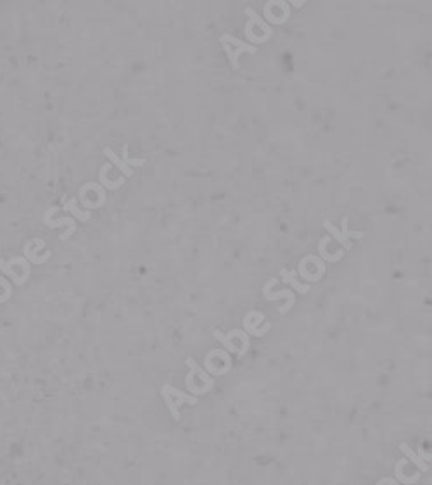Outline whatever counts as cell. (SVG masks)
Returning a JSON list of instances; mask_svg holds the SVG:
<instances>
[{"mask_svg": "<svg viewBox=\"0 0 432 485\" xmlns=\"http://www.w3.org/2000/svg\"><path fill=\"white\" fill-rule=\"evenodd\" d=\"M161 394H163V399H165L168 409H170L171 416L175 420H180V411H178V406L181 404H197V399L194 396H187V394L176 391V389H173L171 385H163L161 389Z\"/></svg>", "mask_w": 432, "mask_h": 485, "instance_id": "6da1fadb", "label": "cell"}, {"mask_svg": "<svg viewBox=\"0 0 432 485\" xmlns=\"http://www.w3.org/2000/svg\"><path fill=\"white\" fill-rule=\"evenodd\" d=\"M282 278H284L285 283L292 285V287L298 290V292H301V294H308V292H310V285H301V282H298V278H295V271L282 270Z\"/></svg>", "mask_w": 432, "mask_h": 485, "instance_id": "9c48e42d", "label": "cell"}, {"mask_svg": "<svg viewBox=\"0 0 432 485\" xmlns=\"http://www.w3.org/2000/svg\"><path fill=\"white\" fill-rule=\"evenodd\" d=\"M0 270H2L6 275H11V278L14 280V283H16V285H22V283H25V280H22L21 276L17 275L14 270H12V266L9 264V262H6V261L0 259Z\"/></svg>", "mask_w": 432, "mask_h": 485, "instance_id": "2e32d148", "label": "cell"}, {"mask_svg": "<svg viewBox=\"0 0 432 485\" xmlns=\"http://www.w3.org/2000/svg\"><path fill=\"white\" fill-rule=\"evenodd\" d=\"M213 335H215V338H216L218 342H221V344H223V347H225V349H226V351H229V352H232V354H239V349L234 346V342H232L230 338L226 337V335H223V333H221L220 330H215V332H213Z\"/></svg>", "mask_w": 432, "mask_h": 485, "instance_id": "5bb4252c", "label": "cell"}, {"mask_svg": "<svg viewBox=\"0 0 432 485\" xmlns=\"http://www.w3.org/2000/svg\"><path fill=\"white\" fill-rule=\"evenodd\" d=\"M399 451L404 452V454H406V457H410L412 463L415 465L417 468L420 470V471H429V470H430L429 463H425V461H422L420 457L417 456V452H413V451H412V447L408 446V444H399Z\"/></svg>", "mask_w": 432, "mask_h": 485, "instance_id": "52a82bcc", "label": "cell"}, {"mask_svg": "<svg viewBox=\"0 0 432 485\" xmlns=\"http://www.w3.org/2000/svg\"><path fill=\"white\" fill-rule=\"evenodd\" d=\"M324 228H325L327 232H329V233H330L332 237H334L335 240H337V242H339L340 246H343L344 249H346V251H349V249L353 247L351 240L344 238V237H343V233H340V230H337V228H335V226L330 223V220H324Z\"/></svg>", "mask_w": 432, "mask_h": 485, "instance_id": "ba28073f", "label": "cell"}, {"mask_svg": "<svg viewBox=\"0 0 432 485\" xmlns=\"http://www.w3.org/2000/svg\"><path fill=\"white\" fill-rule=\"evenodd\" d=\"M343 237L344 238H348L349 240V237H353V238H363L365 237V233L363 232H351V230L348 228V216H344L343 217Z\"/></svg>", "mask_w": 432, "mask_h": 485, "instance_id": "d6986e66", "label": "cell"}, {"mask_svg": "<svg viewBox=\"0 0 432 485\" xmlns=\"http://www.w3.org/2000/svg\"><path fill=\"white\" fill-rule=\"evenodd\" d=\"M329 242H330V237H324L320 240V244H318V252H320V257L324 261H329V262H337L339 259H343L344 251L340 249V251H337L335 254H329V252H327V246H329Z\"/></svg>", "mask_w": 432, "mask_h": 485, "instance_id": "8992f818", "label": "cell"}, {"mask_svg": "<svg viewBox=\"0 0 432 485\" xmlns=\"http://www.w3.org/2000/svg\"><path fill=\"white\" fill-rule=\"evenodd\" d=\"M102 154H104V156H106V157H109V159H111L112 162H115V164H116L118 167H120V169H121V173L125 175V176H131V175H133V169H131V167H128V166H126L125 162H123V161L120 159V157H118L116 154L112 152V149H111V147H104Z\"/></svg>", "mask_w": 432, "mask_h": 485, "instance_id": "30bf717a", "label": "cell"}, {"mask_svg": "<svg viewBox=\"0 0 432 485\" xmlns=\"http://www.w3.org/2000/svg\"><path fill=\"white\" fill-rule=\"evenodd\" d=\"M221 43H223V48L226 52V56L230 59V64L234 67L235 71L240 69V64H239V56L244 52H249V54H256V47H253V45L249 43H244L240 42L239 38H235V36L232 35H223L221 36Z\"/></svg>", "mask_w": 432, "mask_h": 485, "instance_id": "7a4b0ae2", "label": "cell"}, {"mask_svg": "<svg viewBox=\"0 0 432 485\" xmlns=\"http://www.w3.org/2000/svg\"><path fill=\"white\" fill-rule=\"evenodd\" d=\"M123 162H125L126 166H144L145 164V159H131L128 156V143L123 145Z\"/></svg>", "mask_w": 432, "mask_h": 485, "instance_id": "ac0fdd59", "label": "cell"}, {"mask_svg": "<svg viewBox=\"0 0 432 485\" xmlns=\"http://www.w3.org/2000/svg\"><path fill=\"white\" fill-rule=\"evenodd\" d=\"M245 16H247V17H249V19H251V21L254 22V25H258V26H261V28H263V30H265V36H268V38H270V36H271V35H274V30H271V28H270V26H268V25H266V22H265V21H263V19H261V17H259V16L256 14V12H254V11H253V9H251V7H245Z\"/></svg>", "mask_w": 432, "mask_h": 485, "instance_id": "8fae6325", "label": "cell"}, {"mask_svg": "<svg viewBox=\"0 0 432 485\" xmlns=\"http://www.w3.org/2000/svg\"><path fill=\"white\" fill-rule=\"evenodd\" d=\"M109 169H111V164H104V166L101 167V171H99V180H101L102 187H106V188H109V190H116V188L123 187V183H125V176H120L118 180L111 181V180H107Z\"/></svg>", "mask_w": 432, "mask_h": 485, "instance_id": "5b68a950", "label": "cell"}, {"mask_svg": "<svg viewBox=\"0 0 432 485\" xmlns=\"http://www.w3.org/2000/svg\"><path fill=\"white\" fill-rule=\"evenodd\" d=\"M417 456L420 457L422 461H425V459H427V461H430V454H427V456H425V454H424V447H422V446L418 447V454H417Z\"/></svg>", "mask_w": 432, "mask_h": 485, "instance_id": "ffe728a7", "label": "cell"}, {"mask_svg": "<svg viewBox=\"0 0 432 485\" xmlns=\"http://www.w3.org/2000/svg\"><path fill=\"white\" fill-rule=\"evenodd\" d=\"M64 209L73 212V214L78 217L80 221H88L90 220V212L88 211H80L78 207H76V199H71V201L64 202Z\"/></svg>", "mask_w": 432, "mask_h": 485, "instance_id": "7c38bea8", "label": "cell"}, {"mask_svg": "<svg viewBox=\"0 0 432 485\" xmlns=\"http://www.w3.org/2000/svg\"><path fill=\"white\" fill-rule=\"evenodd\" d=\"M404 463H406V459H399V461H398V465H396V477H398L399 482L412 485V483H415L417 480H418V475H415V477H412V478H406V477H404V475H403V466H404Z\"/></svg>", "mask_w": 432, "mask_h": 485, "instance_id": "e0dca14e", "label": "cell"}, {"mask_svg": "<svg viewBox=\"0 0 432 485\" xmlns=\"http://www.w3.org/2000/svg\"><path fill=\"white\" fill-rule=\"evenodd\" d=\"M185 362H187V366H189L190 370L194 371V373H197L199 377H201V380H204V382H206V383H213V380L208 377L206 371H204V370L201 368V366H199L197 362H195V361L192 359V357H187V361H185Z\"/></svg>", "mask_w": 432, "mask_h": 485, "instance_id": "9a60e30c", "label": "cell"}, {"mask_svg": "<svg viewBox=\"0 0 432 485\" xmlns=\"http://www.w3.org/2000/svg\"><path fill=\"white\" fill-rule=\"evenodd\" d=\"M292 4H294V6H298V7H301V6H303V4H304V2H303V0H294V2H292Z\"/></svg>", "mask_w": 432, "mask_h": 485, "instance_id": "44dd1931", "label": "cell"}, {"mask_svg": "<svg viewBox=\"0 0 432 485\" xmlns=\"http://www.w3.org/2000/svg\"><path fill=\"white\" fill-rule=\"evenodd\" d=\"M35 244H38V238H35ZM31 246H33V240H31V242H26V246H25V254H26V257H28V259H30L31 262H33V264H42V262H45V261L49 259V257H51V252H47L43 257H36L35 254H33V251H31V249H30Z\"/></svg>", "mask_w": 432, "mask_h": 485, "instance_id": "4fadbf2b", "label": "cell"}, {"mask_svg": "<svg viewBox=\"0 0 432 485\" xmlns=\"http://www.w3.org/2000/svg\"><path fill=\"white\" fill-rule=\"evenodd\" d=\"M275 283H277V278L268 280V282L265 283V287H263V296H265L266 301H277V299H282V297L287 299V304L282 306L279 309L280 314H285V312H289L290 309H292V306L295 302V297H294V294L290 292V290H280V292H277V294H271L270 290H271V287H274Z\"/></svg>", "mask_w": 432, "mask_h": 485, "instance_id": "3957f363", "label": "cell"}, {"mask_svg": "<svg viewBox=\"0 0 432 485\" xmlns=\"http://www.w3.org/2000/svg\"><path fill=\"white\" fill-rule=\"evenodd\" d=\"M251 318H256V311H251V314H249V312H247V314H245V318H244V326H245V332H247V333H251V335H254V337H263V335H265V333L268 332V330L271 328V325H270V323H266L265 326H263V328H259V330H258V328H256V325H253L251 321H249V320H251ZM263 320H265V316H263L261 312H259V314H258V320H256V321H258V323H259V321H263Z\"/></svg>", "mask_w": 432, "mask_h": 485, "instance_id": "277c9868", "label": "cell"}]
</instances>
